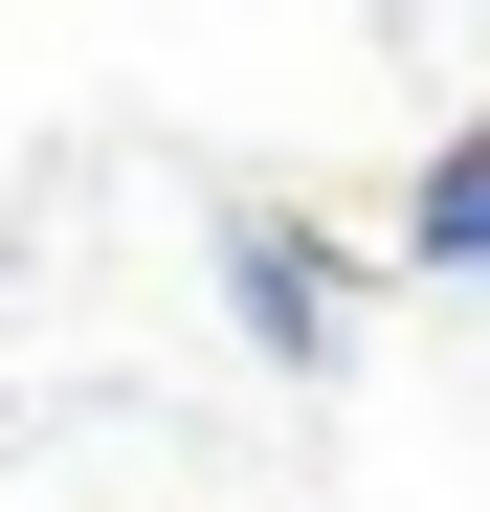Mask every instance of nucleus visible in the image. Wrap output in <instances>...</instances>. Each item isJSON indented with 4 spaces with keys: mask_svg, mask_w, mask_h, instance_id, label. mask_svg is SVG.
I'll return each instance as SVG.
<instances>
[{
    "mask_svg": "<svg viewBox=\"0 0 490 512\" xmlns=\"http://www.w3.org/2000/svg\"><path fill=\"white\" fill-rule=\"evenodd\" d=\"M379 268H401V290H490V112L401 156V223H379Z\"/></svg>",
    "mask_w": 490,
    "mask_h": 512,
    "instance_id": "2",
    "label": "nucleus"
},
{
    "mask_svg": "<svg viewBox=\"0 0 490 512\" xmlns=\"http://www.w3.org/2000/svg\"><path fill=\"white\" fill-rule=\"evenodd\" d=\"M201 268H223V334H245L268 379H335V357H357V312L401 290L379 245H335L312 201H223V223H201Z\"/></svg>",
    "mask_w": 490,
    "mask_h": 512,
    "instance_id": "1",
    "label": "nucleus"
}]
</instances>
